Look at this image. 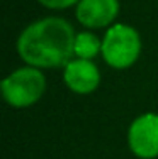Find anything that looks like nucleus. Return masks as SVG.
Segmentation results:
<instances>
[{
	"label": "nucleus",
	"mask_w": 158,
	"mask_h": 159,
	"mask_svg": "<svg viewBox=\"0 0 158 159\" xmlns=\"http://www.w3.org/2000/svg\"><path fill=\"white\" fill-rule=\"evenodd\" d=\"M75 36L73 25L63 17L34 20L19 34V58L39 70L65 68L75 58Z\"/></svg>",
	"instance_id": "f257e3e1"
},
{
	"label": "nucleus",
	"mask_w": 158,
	"mask_h": 159,
	"mask_svg": "<svg viewBox=\"0 0 158 159\" xmlns=\"http://www.w3.org/2000/svg\"><path fill=\"white\" fill-rule=\"evenodd\" d=\"M0 92L7 105L12 108H27L43 98L46 92V78L39 68L26 64L2 80Z\"/></svg>",
	"instance_id": "f03ea898"
},
{
	"label": "nucleus",
	"mask_w": 158,
	"mask_h": 159,
	"mask_svg": "<svg viewBox=\"0 0 158 159\" xmlns=\"http://www.w3.org/2000/svg\"><path fill=\"white\" fill-rule=\"evenodd\" d=\"M102 59L114 70H127L141 54L140 32L129 24H112L102 37Z\"/></svg>",
	"instance_id": "7ed1b4c3"
},
{
	"label": "nucleus",
	"mask_w": 158,
	"mask_h": 159,
	"mask_svg": "<svg viewBox=\"0 0 158 159\" xmlns=\"http://www.w3.org/2000/svg\"><path fill=\"white\" fill-rule=\"evenodd\" d=\"M127 147L140 159L158 157V113L146 112L131 122L127 129Z\"/></svg>",
	"instance_id": "20e7f679"
},
{
	"label": "nucleus",
	"mask_w": 158,
	"mask_h": 159,
	"mask_svg": "<svg viewBox=\"0 0 158 159\" xmlns=\"http://www.w3.org/2000/svg\"><path fill=\"white\" fill-rule=\"evenodd\" d=\"M63 81L77 95H90L100 85V71L90 59L73 58L63 68Z\"/></svg>",
	"instance_id": "39448f33"
},
{
	"label": "nucleus",
	"mask_w": 158,
	"mask_h": 159,
	"mask_svg": "<svg viewBox=\"0 0 158 159\" xmlns=\"http://www.w3.org/2000/svg\"><path fill=\"white\" fill-rule=\"evenodd\" d=\"M119 0H80L75 17L87 29H104L114 24L119 14Z\"/></svg>",
	"instance_id": "423d86ee"
},
{
	"label": "nucleus",
	"mask_w": 158,
	"mask_h": 159,
	"mask_svg": "<svg viewBox=\"0 0 158 159\" xmlns=\"http://www.w3.org/2000/svg\"><path fill=\"white\" fill-rule=\"evenodd\" d=\"M75 58H82V59H90L92 61L97 54L102 52V39L95 36L90 31L78 32L75 36Z\"/></svg>",
	"instance_id": "0eeeda50"
},
{
	"label": "nucleus",
	"mask_w": 158,
	"mask_h": 159,
	"mask_svg": "<svg viewBox=\"0 0 158 159\" xmlns=\"http://www.w3.org/2000/svg\"><path fill=\"white\" fill-rule=\"evenodd\" d=\"M43 7L46 9H53V10H63L68 9L71 5H77L80 0H37Z\"/></svg>",
	"instance_id": "6e6552de"
}]
</instances>
